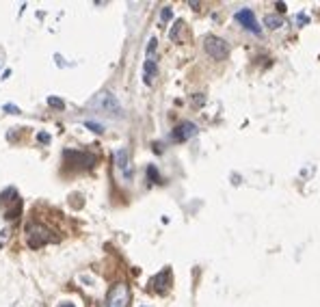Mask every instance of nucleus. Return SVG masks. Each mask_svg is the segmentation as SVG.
I'll list each match as a JSON object with an SVG mask.
<instances>
[{
	"mask_svg": "<svg viewBox=\"0 0 320 307\" xmlns=\"http://www.w3.org/2000/svg\"><path fill=\"white\" fill-rule=\"evenodd\" d=\"M54 240H59L56 236H52V232L48 227H43L39 223H28L26 225V243L31 249H39V247L48 245V243H54Z\"/></svg>",
	"mask_w": 320,
	"mask_h": 307,
	"instance_id": "obj_1",
	"label": "nucleus"
},
{
	"mask_svg": "<svg viewBox=\"0 0 320 307\" xmlns=\"http://www.w3.org/2000/svg\"><path fill=\"white\" fill-rule=\"evenodd\" d=\"M91 108H96V111L104 113V115H111V117H121V113H123L117 98H115L113 93H108V91L98 93V96L91 100Z\"/></svg>",
	"mask_w": 320,
	"mask_h": 307,
	"instance_id": "obj_2",
	"label": "nucleus"
},
{
	"mask_svg": "<svg viewBox=\"0 0 320 307\" xmlns=\"http://www.w3.org/2000/svg\"><path fill=\"white\" fill-rule=\"evenodd\" d=\"M156 39L151 37L149 39V46H147V58H145V65H143V80H145V85L151 87L154 85V78L158 74V65H156Z\"/></svg>",
	"mask_w": 320,
	"mask_h": 307,
	"instance_id": "obj_3",
	"label": "nucleus"
},
{
	"mask_svg": "<svg viewBox=\"0 0 320 307\" xmlns=\"http://www.w3.org/2000/svg\"><path fill=\"white\" fill-rule=\"evenodd\" d=\"M130 301V290L126 283H117L113 286V290L108 292L106 301H104V307H126Z\"/></svg>",
	"mask_w": 320,
	"mask_h": 307,
	"instance_id": "obj_4",
	"label": "nucleus"
},
{
	"mask_svg": "<svg viewBox=\"0 0 320 307\" xmlns=\"http://www.w3.org/2000/svg\"><path fill=\"white\" fill-rule=\"evenodd\" d=\"M203 48H206L208 56L214 58V61H223V58H227V54H229V46L219 37H208L206 43H203Z\"/></svg>",
	"mask_w": 320,
	"mask_h": 307,
	"instance_id": "obj_5",
	"label": "nucleus"
},
{
	"mask_svg": "<svg viewBox=\"0 0 320 307\" xmlns=\"http://www.w3.org/2000/svg\"><path fill=\"white\" fill-rule=\"evenodd\" d=\"M115 165H117V171L119 175L126 182L132 180V167H130V151L126 147H119L115 151Z\"/></svg>",
	"mask_w": 320,
	"mask_h": 307,
	"instance_id": "obj_6",
	"label": "nucleus"
},
{
	"mask_svg": "<svg viewBox=\"0 0 320 307\" xmlns=\"http://www.w3.org/2000/svg\"><path fill=\"white\" fill-rule=\"evenodd\" d=\"M234 18L240 22V24H245L247 31H251V33H256V35L262 33V28L258 26V20H256V16H253V11H251V9H240Z\"/></svg>",
	"mask_w": 320,
	"mask_h": 307,
	"instance_id": "obj_7",
	"label": "nucleus"
},
{
	"mask_svg": "<svg viewBox=\"0 0 320 307\" xmlns=\"http://www.w3.org/2000/svg\"><path fill=\"white\" fill-rule=\"evenodd\" d=\"M195 134H197V126H195L193 121H184L171 132V138H173V141H178V143H182V141H188V138L195 136Z\"/></svg>",
	"mask_w": 320,
	"mask_h": 307,
	"instance_id": "obj_8",
	"label": "nucleus"
},
{
	"mask_svg": "<svg viewBox=\"0 0 320 307\" xmlns=\"http://www.w3.org/2000/svg\"><path fill=\"white\" fill-rule=\"evenodd\" d=\"M65 158H76L83 167H93V165H96V156L85 154V151H65Z\"/></svg>",
	"mask_w": 320,
	"mask_h": 307,
	"instance_id": "obj_9",
	"label": "nucleus"
},
{
	"mask_svg": "<svg viewBox=\"0 0 320 307\" xmlns=\"http://www.w3.org/2000/svg\"><path fill=\"white\" fill-rule=\"evenodd\" d=\"M266 26L268 28H273V31H275V28H279L281 24H283V20H281V16H266Z\"/></svg>",
	"mask_w": 320,
	"mask_h": 307,
	"instance_id": "obj_10",
	"label": "nucleus"
},
{
	"mask_svg": "<svg viewBox=\"0 0 320 307\" xmlns=\"http://www.w3.org/2000/svg\"><path fill=\"white\" fill-rule=\"evenodd\" d=\"M147 175H149V180H151V182H160V175H158V171H156V167H154V165H149V167H147Z\"/></svg>",
	"mask_w": 320,
	"mask_h": 307,
	"instance_id": "obj_11",
	"label": "nucleus"
},
{
	"mask_svg": "<svg viewBox=\"0 0 320 307\" xmlns=\"http://www.w3.org/2000/svg\"><path fill=\"white\" fill-rule=\"evenodd\" d=\"M182 26H184V24H182V20H178L176 24H173V31H171V39H173V41H178V33H180Z\"/></svg>",
	"mask_w": 320,
	"mask_h": 307,
	"instance_id": "obj_12",
	"label": "nucleus"
},
{
	"mask_svg": "<svg viewBox=\"0 0 320 307\" xmlns=\"http://www.w3.org/2000/svg\"><path fill=\"white\" fill-rule=\"evenodd\" d=\"M48 104L54 106V108H63V106H65L63 100H59V98H48Z\"/></svg>",
	"mask_w": 320,
	"mask_h": 307,
	"instance_id": "obj_13",
	"label": "nucleus"
},
{
	"mask_svg": "<svg viewBox=\"0 0 320 307\" xmlns=\"http://www.w3.org/2000/svg\"><path fill=\"white\" fill-rule=\"evenodd\" d=\"M87 128H91L93 132H104V128H102L100 123H96V121H87Z\"/></svg>",
	"mask_w": 320,
	"mask_h": 307,
	"instance_id": "obj_14",
	"label": "nucleus"
},
{
	"mask_svg": "<svg viewBox=\"0 0 320 307\" xmlns=\"http://www.w3.org/2000/svg\"><path fill=\"white\" fill-rule=\"evenodd\" d=\"M160 20H163V22L171 20V9H169V7H165V9H163V13H160Z\"/></svg>",
	"mask_w": 320,
	"mask_h": 307,
	"instance_id": "obj_15",
	"label": "nucleus"
},
{
	"mask_svg": "<svg viewBox=\"0 0 320 307\" xmlns=\"http://www.w3.org/2000/svg\"><path fill=\"white\" fill-rule=\"evenodd\" d=\"M5 111H11V113H20V108H16L13 104H5Z\"/></svg>",
	"mask_w": 320,
	"mask_h": 307,
	"instance_id": "obj_16",
	"label": "nucleus"
},
{
	"mask_svg": "<svg viewBox=\"0 0 320 307\" xmlns=\"http://www.w3.org/2000/svg\"><path fill=\"white\" fill-rule=\"evenodd\" d=\"M37 138H39V141H41V143H48V141H50V136H48L46 132H41V134H39Z\"/></svg>",
	"mask_w": 320,
	"mask_h": 307,
	"instance_id": "obj_17",
	"label": "nucleus"
},
{
	"mask_svg": "<svg viewBox=\"0 0 320 307\" xmlns=\"http://www.w3.org/2000/svg\"><path fill=\"white\" fill-rule=\"evenodd\" d=\"M296 22H299V24H307V18H305V16H296Z\"/></svg>",
	"mask_w": 320,
	"mask_h": 307,
	"instance_id": "obj_18",
	"label": "nucleus"
},
{
	"mask_svg": "<svg viewBox=\"0 0 320 307\" xmlns=\"http://www.w3.org/2000/svg\"><path fill=\"white\" fill-rule=\"evenodd\" d=\"M59 307H74V303H61Z\"/></svg>",
	"mask_w": 320,
	"mask_h": 307,
	"instance_id": "obj_19",
	"label": "nucleus"
}]
</instances>
